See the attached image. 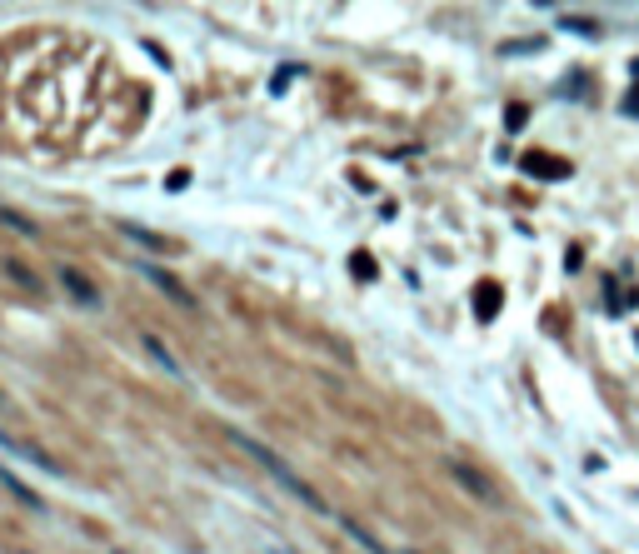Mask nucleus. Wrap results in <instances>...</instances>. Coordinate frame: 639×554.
<instances>
[{
	"label": "nucleus",
	"instance_id": "412c9836",
	"mask_svg": "<svg viewBox=\"0 0 639 554\" xmlns=\"http://www.w3.org/2000/svg\"><path fill=\"white\" fill-rule=\"evenodd\" d=\"M0 410H5V395H0Z\"/></svg>",
	"mask_w": 639,
	"mask_h": 554
},
{
	"label": "nucleus",
	"instance_id": "4468645a",
	"mask_svg": "<svg viewBox=\"0 0 639 554\" xmlns=\"http://www.w3.org/2000/svg\"><path fill=\"white\" fill-rule=\"evenodd\" d=\"M295 76H300V66H285V70H275V76H270V95H285V90H290V80Z\"/></svg>",
	"mask_w": 639,
	"mask_h": 554
},
{
	"label": "nucleus",
	"instance_id": "dca6fc26",
	"mask_svg": "<svg viewBox=\"0 0 639 554\" xmlns=\"http://www.w3.org/2000/svg\"><path fill=\"white\" fill-rule=\"evenodd\" d=\"M525 120H529L525 105H509V110H505V125H509V131H525Z\"/></svg>",
	"mask_w": 639,
	"mask_h": 554
},
{
	"label": "nucleus",
	"instance_id": "2eb2a0df",
	"mask_svg": "<svg viewBox=\"0 0 639 554\" xmlns=\"http://www.w3.org/2000/svg\"><path fill=\"white\" fill-rule=\"evenodd\" d=\"M350 270H355V280H375V260H370L365 250H355V260H350Z\"/></svg>",
	"mask_w": 639,
	"mask_h": 554
},
{
	"label": "nucleus",
	"instance_id": "6ab92c4d",
	"mask_svg": "<svg viewBox=\"0 0 639 554\" xmlns=\"http://www.w3.org/2000/svg\"><path fill=\"white\" fill-rule=\"evenodd\" d=\"M624 115H639V85H634L630 95H624Z\"/></svg>",
	"mask_w": 639,
	"mask_h": 554
},
{
	"label": "nucleus",
	"instance_id": "0eeeda50",
	"mask_svg": "<svg viewBox=\"0 0 639 554\" xmlns=\"http://www.w3.org/2000/svg\"><path fill=\"white\" fill-rule=\"evenodd\" d=\"M499 305H505V290H499L495 280H479L475 285V319L479 325H489V319L499 315Z\"/></svg>",
	"mask_w": 639,
	"mask_h": 554
},
{
	"label": "nucleus",
	"instance_id": "9b49d317",
	"mask_svg": "<svg viewBox=\"0 0 639 554\" xmlns=\"http://www.w3.org/2000/svg\"><path fill=\"white\" fill-rule=\"evenodd\" d=\"M141 345H145V350H151V360H155V365H160V370H170V375H180V365H175V355H170V350H165V345H160V335H145V340H141Z\"/></svg>",
	"mask_w": 639,
	"mask_h": 554
},
{
	"label": "nucleus",
	"instance_id": "20e7f679",
	"mask_svg": "<svg viewBox=\"0 0 639 554\" xmlns=\"http://www.w3.org/2000/svg\"><path fill=\"white\" fill-rule=\"evenodd\" d=\"M60 285H66V290L76 295L85 310H100V285H95L85 270H76V265H60Z\"/></svg>",
	"mask_w": 639,
	"mask_h": 554
},
{
	"label": "nucleus",
	"instance_id": "f8f14e48",
	"mask_svg": "<svg viewBox=\"0 0 639 554\" xmlns=\"http://www.w3.org/2000/svg\"><path fill=\"white\" fill-rule=\"evenodd\" d=\"M0 270H5V275H10V280H16V285H26V290H36V295H40V280H36V275H30V270H26V265H20V260H0Z\"/></svg>",
	"mask_w": 639,
	"mask_h": 554
},
{
	"label": "nucleus",
	"instance_id": "4be33fe9",
	"mask_svg": "<svg viewBox=\"0 0 639 554\" xmlns=\"http://www.w3.org/2000/svg\"><path fill=\"white\" fill-rule=\"evenodd\" d=\"M410 554H414V549H410Z\"/></svg>",
	"mask_w": 639,
	"mask_h": 554
},
{
	"label": "nucleus",
	"instance_id": "6e6552de",
	"mask_svg": "<svg viewBox=\"0 0 639 554\" xmlns=\"http://www.w3.org/2000/svg\"><path fill=\"white\" fill-rule=\"evenodd\" d=\"M0 489H10V495H16V499H20V505H26V509H46V499H40L36 489H30L26 479H20V475H10L5 465H0Z\"/></svg>",
	"mask_w": 639,
	"mask_h": 554
},
{
	"label": "nucleus",
	"instance_id": "f03ea898",
	"mask_svg": "<svg viewBox=\"0 0 639 554\" xmlns=\"http://www.w3.org/2000/svg\"><path fill=\"white\" fill-rule=\"evenodd\" d=\"M445 470H450V479H455V485L465 489V495H475L479 505L499 509V489H495V479H489V475H479L475 465H465V460H450V465H445Z\"/></svg>",
	"mask_w": 639,
	"mask_h": 554
},
{
	"label": "nucleus",
	"instance_id": "39448f33",
	"mask_svg": "<svg viewBox=\"0 0 639 554\" xmlns=\"http://www.w3.org/2000/svg\"><path fill=\"white\" fill-rule=\"evenodd\" d=\"M519 170H525V175H535V180H570V160H560V155H525L519 160Z\"/></svg>",
	"mask_w": 639,
	"mask_h": 554
},
{
	"label": "nucleus",
	"instance_id": "423d86ee",
	"mask_svg": "<svg viewBox=\"0 0 639 554\" xmlns=\"http://www.w3.org/2000/svg\"><path fill=\"white\" fill-rule=\"evenodd\" d=\"M0 450H5V455H20V460L40 465V470H50V475H66V465H56V460H50L46 450H36V444L16 440V434H5V430H0Z\"/></svg>",
	"mask_w": 639,
	"mask_h": 554
},
{
	"label": "nucleus",
	"instance_id": "aec40b11",
	"mask_svg": "<svg viewBox=\"0 0 639 554\" xmlns=\"http://www.w3.org/2000/svg\"><path fill=\"white\" fill-rule=\"evenodd\" d=\"M275 554H295V549H275Z\"/></svg>",
	"mask_w": 639,
	"mask_h": 554
},
{
	"label": "nucleus",
	"instance_id": "7ed1b4c3",
	"mask_svg": "<svg viewBox=\"0 0 639 554\" xmlns=\"http://www.w3.org/2000/svg\"><path fill=\"white\" fill-rule=\"evenodd\" d=\"M141 275H145V280L155 285L160 295H170V300H175L180 310H195V290H190L185 280H175V275H170L165 265H141Z\"/></svg>",
	"mask_w": 639,
	"mask_h": 554
},
{
	"label": "nucleus",
	"instance_id": "f3484780",
	"mask_svg": "<svg viewBox=\"0 0 639 554\" xmlns=\"http://www.w3.org/2000/svg\"><path fill=\"white\" fill-rule=\"evenodd\" d=\"M564 30H580V36H590V40L600 36V26H594V20H574V16L564 20Z\"/></svg>",
	"mask_w": 639,
	"mask_h": 554
},
{
	"label": "nucleus",
	"instance_id": "ddd939ff",
	"mask_svg": "<svg viewBox=\"0 0 639 554\" xmlns=\"http://www.w3.org/2000/svg\"><path fill=\"white\" fill-rule=\"evenodd\" d=\"M0 225H10V230H20V235H36V225H30L20 210H10V205H0Z\"/></svg>",
	"mask_w": 639,
	"mask_h": 554
},
{
	"label": "nucleus",
	"instance_id": "9d476101",
	"mask_svg": "<svg viewBox=\"0 0 639 554\" xmlns=\"http://www.w3.org/2000/svg\"><path fill=\"white\" fill-rule=\"evenodd\" d=\"M340 525H345V535H350V539H360V549H370V554H390L375 535H370L365 525H360V519H340Z\"/></svg>",
	"mask_w": 639,
	"mask_h": 554
},
{
	"label": "nucleus",
	"instance_id": "a211bd4d",
	"mask_svg": "<svg viewBox=\"0 0 639 554\" xmlns=\"http://www.w3.org/2000/svg\"><path fill=\"white\" fill-rule=\"evenodd\" d=\"M185 185H190V170H170L165 190H185Z\"/></svg>",
	"mask_w": 639,
	"mask_h": 554
},
{
	"label": "nucleus",
	"instance_id": "f257e3e1",
	"mask_svg": "<svg viewBox=\"0 0 639 554\" xmlns=\"http://www.w3.org/2000/svg\"><path fill=\"white\" fill-rule=\"evenodd\" d=\"M230 440H236V444H240V450H245V455H250V460H255V465H260V470H265V475H270V479H280V489H290V495H295V499H300V505H305V509H315V515H330V505H325V499H320V489H310V485H305V479H300V475H295V470H290V465H285V460H280V455H275V450H270V444H260V440H255V434H240V430H230Z\"/></svg>",
	"mask_w": 639,
	"mask_h": 554
},
{
	"label": "nucleus",
	"instance_id": "1a4fd4ad",
	"mask_svg": "<svg viewBox=\"0 0 639 554\" xmlns=\"http://www.w3.org/2000/svg\"><path fill=\"white\" fill-rule=\"evenodd\" d=\"M120 235H131L135 245H145V250H170L165 235H151L145 225H135V220H120Z\"/></svg>",
	"mask_w": 639,
	"mask_h": 554
}]
</instances>
